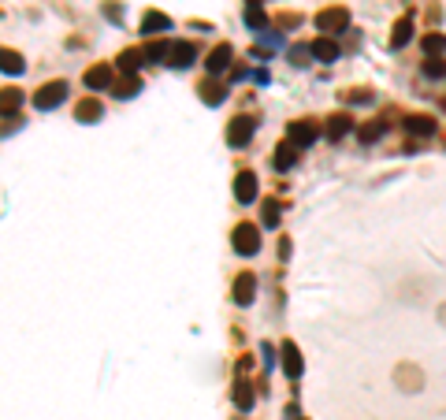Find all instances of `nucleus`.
<instances>
[{
    "label": "nucleus",
    "mask_w": 446,
    "mask_h": 420,
    "mask_svg": "<svg viewBox=\"0 0 446 420\" xmlns=\"http://www.w3.org/2000/svg\"><path fill=\"white\" fill-rule=\"evenodd\" d=\"M104 15L112 19V23H119V19H123V12H119V4H104Z\"/></svg>",
    "instance_id": "obj_32"
},
{
    "label": "nucleus",
    "mask_w": 446,
    "mask_h": 420,
    "mask_svg": "<svg viewBox=\"0 0 446 420\" xmlns=\"http://www.w3.org/2000/svg\"><path fill=\"white\" fill-rule=\"evenodd\" d=\"M249 4H260V0H249Z\"/></svg>",
    "instance_id": "obj_34"
},
{
    "label": "nucleus",
    "mask_w": 446,
    "mask_h": 420,
    "mask_svg": "<svg viewBox=\"0 0 446 420\" xmlns=\"http://www.w3.org/2000/svg\"><path fill=\"white\" fill-rule=\"evenodd\" d=\"M82 82L90 86V90L104 93V90H112V82H116V71L108 67V63H97V67H90V71L82 74Z\"/></svg>",
    "instance_id": "obj_7"
},
{
    "label": "nucleus",
    "mask_w": 446,
    "mask_h": 420,
    "mask_svg": "<svg viewBox=\"0 0 446 420\" xmlns=\"http://www.w3.org/2000/svg\"><path fill=\"white\" fill-rule=\"evenodd\" d=\"M309 49H312V60H324V63L339 60V45H335V38H317Z\"/></svg>",
    "instance_id": "obj_15"
},
{
    "label": "nucleus",
    "mask_w": 446,
    "mask_h": 420,
    "mask_svg": "<svg viewBox=\"0 0 446 420\" xmlns=\"http://www.w3.org/2000/svg\"><path fill=\"white\" fill-rule=\"evenodd\" d=\"M383 131H387L383 123H368V127H361V142L372 145V142H379V138H383Z\"/></svg>",
    "instance_id": "obj_29"
},
{
    "label": "nucleus",
    "mask_w": 446,
    "mask_h": 420,
    "mask_svg": "<svg viewBox=\"0 0 446 420\" xmlns=\"http://www.w3.org/2000/svg\"><path fill=\"white\" fill-rule=\"evenodd\" d=\"M401 131L413 134V138H431L435 134V123L428 120V115H406V120H401Z\"/></svg>",
    "instance_id": "obj_12"
},
{
    "label": "nucleus",
    "mask_w": 446,
    "mask_h": 420,
    "mask_svg": "<svg viewBox=\"0 0 446 420\" xmlns=\"http://www.w3.org/2000/svg\"><path fill=\"white\" fill-rule=\"evenodd\" d=\"M253 131H257V123L249 120V115H238V120H231V127H227V145L242 149L246 142H253Z\"/></svg>",
    "instance_id": "obj_5"
},
{
    "label": "nucleus",
    "mask_w": 446,
    "mask_h": 420,
    "mask_svg": "<svg viewBox=\"0 0 446 420\" xmlns=\"http://www.w3.org/2000/svg\"><path fill=\"white\" fill-rule=\"evenodd\" d=\"M141 34H149V38H153V34H160V30H171V19L164 15V12H145V19H141Z\"/></svg>",
    "instance_id": "obj_14"
},
{
    "label": "nucleus",
    "mask_w": 446,
    "mask_h": 420,
    "mask_svg": "<svg viewBox=\"0 0 446 420\" xmlns=\"http://www.w3.org/2000/svg\"><path fill=\"white\" fill-rule=\"evenodd\" d=\"M23 108V93L19 90H0V115H19Z\"/></svg>",
    "instance_id": "obj_17"
},
{
    "label": "nucleus",
    "mask_w": 446,
    "mask_h": 420,
    "mask_svg": "<svg viewBox=\"0 0 446 420\" xmlns=\"http://www.w3.org/2000/svg\"><path fill=\"white\" fill-rule=\"evenodd\" d=\"M368 101H372V97H368L365 90H361V93H353V97H350V104H368Z\"/></svg>",
    "instance_id": "obj_33"
},
{
    "label": "nucleus",
    "mask_w": 446,
    "mask_h": 420,
    "mask_svg": "<svg viewBox=\"0 0 446 420\" xmlns=\"http://www.w3.org/2000/svg\"><path fill=\"white\" fill-rule=\"evenodd\" d=\"M424 74H428V79H446V60L443 56H431L428 63H424Z\"/></svg>",
    "instance_id": "obj_28"
},
{
    "label": "nucleus",
    "mask_w": 446,
    "mask_h": 420,
    "mask_svg": "<svg viewBox=\"0 0 446 420\" xmlns=\"http://www.w3.org/2000/svg\"><path fill=\"white\" fill-rule=\"evenodd\" d=\"M231 298H234V305H253V298H257V279H253V272H242V275L234 279Z\"/></svg>",
    "instance_id": "obj_8"
},
{
    "label": "nucleus",
    "mask_w": 446,
    "mask_h": 420,
    "mask_svg": "<svg viewBox=\"0 0 446 420\" xmlns=\"http://www.w3.org/2000/svg\"><path fill=\"white\" fill-rule=\"evenodd\" d=\"M246 23L253 26V30H268V15H264V8H260V4H249V8H246Z\"/></svg>",
    "instance_id": "obj_26"
},
{
    "label": "nucleus",
    "mask_w": 446,
    "mask_h": 420,
    "mask_svg": "<svg viewBox=\"0 0 446 420\" xmlns=\"http://www.w3.org/2000/svg\"><path fill=\"white\" fill-rule=\"evenodd\" d=\"M257 175L253 171H238V179H234V197L242 201V204H253V197H257Z\"/></svg>",
    "instance_id": "obj_11"
},
{
    "label": "nucleus",
    "mask_w": 446,
    "mask_h": 420,
    "mask_svg": "<svg viewBox=\"0 0 446 420\" xmlns=\"http://www.w3.org/2000/svg\"><path fill=\"white\" fill-rule=\"evenodd\" d=\"M350 26V12L339 4V8H324V12L317 15V30L324 38H335V34H342V30Z\"/></svg>",
    "instance_id": "obj_1"
},
{
    "label": "nucleus",
    "mask_w": 446,
    "mask_h": 420,
    "mask_svg": "<svg viewBox=\"0 0 446 420\" xmlns=\"http://www.w3.org/2000/svg\"><path fill=\"white\" fill-rule=\"evenodd\" d=\"M350 131H353V120H350V115H331V120H328V138H331V142H342Z\"/></svg>",
    "instance_id": "obj_16"
},
{
    "label": "nucleus",
    "mask_w": 446,
    "mask_h": 420,
    "mask_svg": "<svg viewBox=\"0 0 446 420\" xmlns=\"http://www.w3.org/2000/svg\"><path fill=\"white\" fill-rule=\"evenodd\" d=\"M141 63H145V56H141V49H127L123 56H119V71L123 74H138Z\"/></svg>",
    "instance_id": "obj_19"
},
{
    "label": "nucleus",
    "mask_w": 446,
    "mask_h": 420,
    "mask_svg": "<svg viewBox=\"0 0 446 420\" xmlns=\"http://www.w3.org/2000/svg\"><path fill=\"white\" fill-rule=\"evenodd\" d=\"M0 71H4V74H23L26 63H23V56H19V52L0 49Z\"/></svg>",
    "instance_id": "obj_18"
},
{
    "label": "nucleus",
    "mask_w": 446,
    "mask_h": 420,
    "mask_svg": "<svg viewBox=\"0 0 446 420\" xmlns=\"http://www.w3.org/2000/svg\"><path fill=\"white\" fill-rule=\"evenodd\" d=\"M317 138H320V131H317V123H309V120H294L287 127V145H294V149H309Z\"/></svg>",
    "instance_id": "obj_3"
},
{
    "label": "nucleus",
    "mask_w": 446,
    "mask_h": 420,
    "mask_svg": "<svg viewBox=\"0 0 446 420\" xmlns=\"http://www.w3.org/2000/svg\"><path fill=\"white\" fill-rule=\"evenodd\" d=\"M168 49H171V41H149V45L141 49V56L149 63H168Z\"/></svg>",
    "instance_id": "obj_20"
},
{
    "label": "nucleus",
    "mask_w": 446,
    "mask_h": 420,
    "mask_svg": "<svg viewBox=\"0 0 446 420\" xmlns=\"http://www.w3.org/2000/svg\"><path fill=\"white\" fill-rule=\"evenodd\" d=\"M294 164H298V149L282 142V145L276 149V171H290Z\"/></svg>",
    "instance_id": "obj_21"
},
{
    "label": "nucleus",
    "mask_w": 446,
    "mask_h": 420,
    "mask_svg": "<svg viewBox=\"0 0 446 420\" xmlns=\"http://www.w3.org/2000/svg\"><path fill=\"white\" fill-rule=\"evenodd\" d=\"M279 361H282V372H287L290 380H298L301 369H305V364H301V353H298V346H294V342H282V346H279Z\"/></svg>",
    "instance_id": "obj_10"
},
{
    "label": "nucleus",
    "mask_w": 446,
    "mask_h": 420,
    "mask_svg": "<svg viewBox=\"0 0 446 420\" xmlns=\"http://www.w3.org/2000/svg\"><path fill=\"white\" fill-rule=\"evenodd\" d=\"M138 93H141V79H138V74H123V79L116 82V97H123V101H127V97H138Z\"/></svg>",
    "instance_id": "obj_22"
},
{
    "label": "nucleus",
    "mask_w": 446,
    "mask_h": 420,
    "mask_svg": "<svg viewBox=\"0 0 446 420\" xmlns=\"http://www.w3.org/2000/svg\"><path fill=\"white\" fill-rule=\"evenodd\" d=\"M104 115V104L97 101V97H86V101L74 104V120L79 123H93V120H101Z\"/></svg>",
    "instance_id": "obj_13"
},
{
    "label": "nucleus",
    "mask_w": 446,
    "mask_h": 420,
    "mask_svg": "<svg viewBox=\"0 0 446 420\" xmlns=\"http://www.w3.org/2000/svg\"><path fill=\"white\" fill-rule=\"evenodd\" d=\"M424 52H428V56H443V52H446V38L443 34H428V38H424Z\"/></svg>",
    "instance_id": "obj_27"
},
{
    "label": "nucleus",
    "mask_w": 446,
    "mask_h": 420,
    "mask_svg": "<svg viewBox=\"0 0 446 420\" xmlns=\"http://www.w3.org/2000/svg\"><path fill=\"white\" fill-rule=\"evenodd\" d=\"M309 56H312V49H309V45H294V49H290V60L298 63V67H305V60H309Z\"/></svg>",
    "instance_id": "obj_31"
},
{
    "label": "nucleus",
    "mask_w": 446,
    "mask_h": 420,
    "mask_svg": "<svg viewBox=\"0 0 446 420\" xmlns=\"http://www.w3.org/2000/svg\"><path fill=\"white\" fill-rule=\"evenodd\" d=\"M231 60H234L231 45H216V49L209 52V79H220L223 71H231Z\"/></svg>",
    "instance_id": "obj_9"
},
{
    "label": "nucleus",
    "mask_w": 446,
    "mask_h": 420,
    "mask_svg": "<svg viewBox=\"0 0 446 420\" xmlns=\"http://www.w3.org/2000/svg\"><path fill=\"white\" fill-rule=\"evenodd\" d=\"M409 38H413V15H406V19H401V23L395 26V38H390V45H395V49H401Z\"/></svg>",
    "instance_id": "obj_25"
},
{
    "label": "nucleus",
    "mask_w": 446,
    "mask_h": 420,
    "mask_svg": "<svg viewBox=\"0 0 446 420\" xmlns=\"http://www.w3.org/2000/svg\"><path fill=\"white\" fill-rule=\"evenodd\" d=\"M193 60H198V45L193 41H171V49H168V63L171 67H193Z\"/></svg>",
    "instance_id": "obj_6"
},
{
    "label": "nucleus",
    "mask_w": 446,
    "mask_h": 420,
    "mask_svg": "<svg viewBox=\"0 0 446 420\" xmlns=\"http://www.w3.org/2000/svg\"><path fill=\"white\" fill-rule=\"evenodd\" d=\"M279 223V201H264V227H276Z\"/></svg>",
    "instance_id": "obj_30"
},
{
    "label": "nucleus",
    "mask_w": 446,
    "mask_h": 420,
    "mask_svg": "<svg viewBox=\"0 0 446 420\" xmlns=\"http://www.w3.org/2000/svg\"><path fill=\"white\" fill-rule=\"evenodd\" d=\"M234 405L242 409V413H246V409H253V387H249L246 380H238V387H234Z\"/></svg>",
    "instance_id": "obj_24"
},
{
    "label": "nucleus",
    "mask_w": 446,
    "mask_h": 420,
    "mask_svg": "<svg viewBox=\"0 0 446 420\" xmlns=\"http://www.w3.org/2000/svg\"><path fill=\"white\" fill-rule=\"evenodd\" d=\"M63 101H67V82H49V86H41V90L34 93V104H38L41 112L60 108Z\"/></svg>",
    "instance_id": "obj_4"
},
{
    "label": "nucleus",
    "mask_w": 446,
    "mask_h": 420,
    "mask_svg": "<svg viewBox=\"0 0 446 420\" xmlns=\"http://www.w3.org/2000/svg\"><path fill=\"white\" fill-rule=\"evenodd\" d=\"M223 97H227V90L220 86V79H209V82L201 86V101H205V104H220Z\"/></svg>",
    "instance_id": "obj_23"
},
{
    "label": "nucleus",
    "mask_w": 446,
    "mask_h": 420,
    "mask_svg": "<svg viewBox=\"0 0 446 420\" xmlns=\"http://www.w3.org/2000/svg\"><path fill=\"white\" fill-rule=\"evenodd\" d=\"M231 242H234V253L238 257L257 253L260 250V227H253V223H238L234 234H231Z\"/></svg>",
    "instance_id": "obj_2"
}]
</instances>
